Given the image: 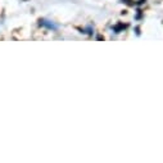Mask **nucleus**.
Listing matches in <instances>:
<instances>
[{
	"label": "nucleus",
	"mask_w": 163,
	"mask_h": 163,
	"mask_svg": "<svg viewBox=\"0 0 163 163\" xmlns=\"http://www.w3.org/2000/svg\"><path fill=\"white\" fill-rule=\"evenodd\" d=\"M40 25H41V26L48 27V28H52V30H55V28H57V26H55V25H53L52 22L46 21V19H40Z\"/></svg>",
	"instance_id": "f257e3e1"
}]
</instances>
